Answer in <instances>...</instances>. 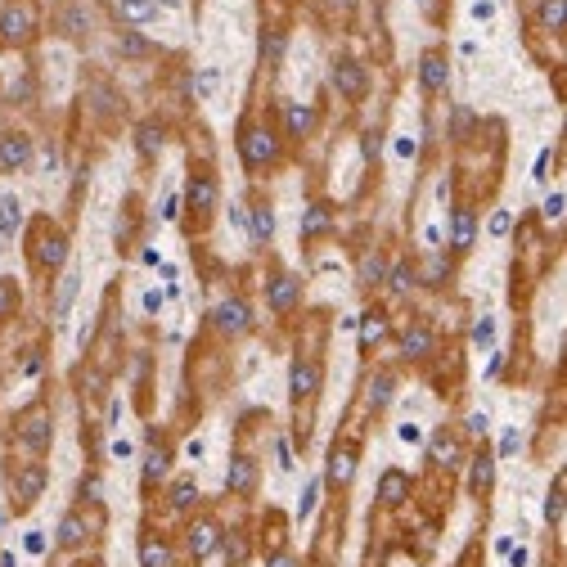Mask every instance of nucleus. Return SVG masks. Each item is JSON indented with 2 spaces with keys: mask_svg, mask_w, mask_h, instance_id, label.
I'll list each match as a JSON object with an SVG mask.
<instances>
[{
  "mask_svg": "<svg viewBox=\"0 0 567 567\" xmlns=\"http://www.w3.org/2000/svg\"><path fill=\"white\" fill-rule=\"evenodd\" d=\"M41 486H45V464H27L23 473L9 477V495H14L18 504H32V500L41 495Z\"/></svg>",
  "mask_w": 567,
  "mask_h": 567,
  "instance_id": "f257e3e1",
  "label": "nucleus"
},
{
  "mask_svg": "<svg viewBox=\"0 0 567 567\" xmlns=\"http://www.w3.org/2000/svg\"><path fill=\"white\" fill-rule=\"evenodd\" d=\"M32 27H36V14L27 5H9L5 14H0V36H5V41H27Z\"/></svg>",
  "mask_w": 567,
  "mask_h": 567,
  "instance_id": "f03ea898",
  "label": "nucleus"
},
{
  "mask_svg": "<svg viewBox=\"0 0 567 567\" xmlns=\"http://www.w3.org/2000/svg\"><path fill=\"white\" fill-rule=\"evenodd\" d=\"M18 428H23L18 437H23L32 450H45V446H50V415H45V410H27V415L18 419Z\"/></svg>",
  "mask_w": 567,
  "mask_h": 567,
  "instance_id": "7ed1b4c3",
  "label": "nucleus"
},
{
  "mask_svg": "<svg viewBox=\"0 0 567 567\" xmlns=\"http://www.w3.org/2000/svg\"><path fill=\"white\" fill-rule=\"evenodd\" d=\"M271 158H275V136L266 127L248 131V136H243V162H248V167H262V162H271Z\"/></svg>",
  "mask_w": 567,
  "mask_h": 567,
  "instance_id": "20e7f679",
  "label": "nucleus"
},
{
  "mask_svg": "<svg viewBox=\"0 0 567 567\" xmlns=\"http://www.w3.org/2000/svg\"><path fill=\"white\" fill-rule=\"evenodd\" d=\"M253 482H257V464H253V459H248V455L230 459V473H225L230 491H253Z\"/></svg>",
  "mask_w": 567,
  "mask_h": 567,
  "instance_id": "39448f33",
  "label": "nucleus"
},
{
  "mask_svg": "<svg viewBox=\"0 0 567 567\" xmlns=\"http://www.w3.org/2000/svg\"><path fill=\"white\" fill-rule=\"evenodd\" d=\"M333 86H338L342 95H360L365 90V68L360 63H338V68H333Z\"/></svg>",
  "mask_w": 567,
  "mask_h": 567,
  "instance_id": "423d86ee",
  "label": "nucleus"
},
{
  "mask_svg": "<svg viewBox=\"0 0 567 567\" xmlns=\"http://www.w3.org/2000/svg\"><path fill=\"white\" fill-rule=\"evenodd\" d=\"M216 324H221L225 333H243V329H248V306H243V302L216 306Z\"/></svg>",
  "mask_w": 567,
  "mask_h": 567,
  "instance_id": "0eeeda50",
  "label": "nucleus"
},
{
  "mask_svg": "<svg viewBox=\"0 0 567 567\" xmlns=\"http://www.w3.org/2000/svg\"><path fill=\"white\" fill-rule=\"evenodd\" d=\"M315 388H320V369L311 360H297L293 365V397H311Z\"/></svg>",
  "mask_w": 567,
  "mask_h": 567,
  "instance_id": "6e6552de",
  "label": "nucleus"
},
{
  "mask_svg": "<svg viewBox=\"0 0 567 567\" xmlns=\"http://www.w3.org/2000/svg\"><path fill=\"white\" fill-rule=\"evenodd\" d=\"M189 203H194V212H212L216 207V180L198 176L194 185H189Z\"/></svg>",
  "mask_w": 567,
  "mask_h": 567,
  "instance_id": "1a4fd4ad",
  "label": "nucleus"
},
{
  "mask_svg": "<svg viewBox=\"0 0 567 567\" xmlns=\"http://www.w3.org/2000/svg\"><path fill=\"white\" fill-rule=\"evenodd\" d=\"M27 153H32L27 136H9L5 144H0V162H5V167H23V162H27Z\"/></svg>",
  "mask_w": 567,
  "mask_h": 567,
  "instance_id": "9d476101",
  "label": "nucleus"
},
{
  "mask_svg": "<svg viewBox=\"0 0 567 567\" xmlns=\"http://www.w3.org/2000/svg\"><path fill=\"white\" fill-rule=\"evenodd\" d=\"M189 550H194V559L212 554V550H216V527H212V522H198L194 532H189Z\"/></svg>",
  "mask_w": 567,
  "mask_h": 567,
  "instance_id": "9b49d317",
  "label": "nucleus"
},
{
  "mask_svg": "<svg viewBox=\"0 0 567 567\" xmlns=\"http://www.w3.org/2000/svg\"><path fill=\"white\" fill-rule=\"evenodd\" d=\"M63 234H45L41 243H36V257H41V266H63Z\"/></svg>",
  "mask_w": 567,
  "mask_h": 567,
  "instance_id": "f8f14e48",
  "label": "nucleus"
},
{
  "mask_svg": "<svg viewBox=\"0 0 567 567\" xmlns=\"http://www.w3.org/2000/svg\"><path fill=\"white\" fill-rule=\"evenodd\" d=\"M18 225H23V207H18L14 194H5L0 198V234H14Z\"/></svg>",
  "mask_w": 567,
  "mask_h": 567,
  "instance_id": "ddd939ff",
  "label": "nucleus"
},
{
  "mask_svg": "<svg viewBox=\"0 0 567 567\" xmlns=\"http://www.w3.org/2000/svg\"><path fill=\"white\" fill-rule=\"evenodd\" d=\"M118 14L127 18V23H149V18L158 14V5H153V0H122Z\"/></svg>",
  "mask_w": 567,
  "mask_h": 567,
  "instance_id": "4468645a",
  "label": "nucleus"
},
{
  "mask_svg": "<svg viewBox=\"0 0 567 567\" xmlns=\"http://www.w3.org/2000/svg\"><path fill=\"white\" fill-rule=\"evenodd\" d=\"M59 545H68V550L86 545V527H81V518H77V513L63 518V527H59Z\"/></svg>",
  "mask_w": 567,
  "mask_h": 567,
  "instance_id": "2eb2a0df",
  "label": "nucleus"
},
{
  "mask_svg": "<svg viewBox=\"0 0 567 567\" xmlns=\"http://www.w3.org/2000/svg\"><path fill=\"white\" fill-rule=\"evenodd\" d=\"M72 297H77V275H63V280H59V297H54V320H63V315H68Z\"/></svg>",
  "mask_w": 567,
  "mask_h": 567,
  "instance_id": "dca6fc26",
  "label": "nucleus"
},
{
  "mask_svg": "<svg viewBox=\"0 0 567 567\" xmlns=\"http://www.w3.org/2000/svg\"><path fill=\"white\" fill-rule=\"evenodd\" d=\"M140 559H144V567H171V550L162 541H144Z\"/></svg>",
  "mask_w": 567,
  "mask_h": 567,
  "instance_id": "f3484780",
  "label": "nucleus"
},
{
  "mask_svg": "<svg viewBox=\"0 0 567 567\" xmlns=\"http://www.w3.org/2000/svg\"><path fill=\"white\" fill-rule=\"evenodd\" d=\"M424 86H428V90H441V86H446V63H441L437 54H428V59H424Z\"/></svg>",
  "mask_w": 567,
  "mask_h": 567,
  "instance_id": "a211bd4d",
  "label": "nucleus"
},
{
  "mask_svg": "<svg viewBox=\"0 0 567 567\" xmlns=\"http://www.w3.org/2000/svg\"><path fill=\"white\" fill-rule=\"evenodd\" d=\"M306 131H311V109L288 104V136H306Z\"/></svg>",
  "mask_w": 567,
  "mask_h": 567,
  "instance_id": "6ab92c4d",
  "label": "nucleus"
},
{
  "mask_svg": "<svg viewBox=\"0 0 567 567\" xmlns=\"http://www.w3.org/2000/svg\"><path fill=\"white\" fill-rule=\"evenodd\" d=\"M401 347H406V356H424V351L432 347L428 329H406V338H401Z\"/></svg>",
  "mask_w": 567,
  "mask_h": 567,
  "instance_id": "aec40b11",
  "label": "nucleus"
},
{
  "mask_svg": "<svg viewBox=\"0 0 567 567\" xmlns=\"http://www.w3.org/2000/svg\"><path fill=\"white\" fill-rule=\"evenodd\" d=\"M167 473V450H149L144 455V482H158Z\"/></svg>",
  "mask_w": 567,
  "mask_h": 567,
  "instance_id": "412c9836",
  "label": "nucleus"
},
{
  "mask_svg": "<svg viewBox=\"0 0 567 567\" xmlns=\"http://www.w3.org/2000/svg\"><path fill=\"white\" fill-rule=\"evenodd\" d=\"M293 297H297V280H275V288H271V306H293Z\"/></svg>",
  "mask_w": 567,
  "mask_h": 567,
  "instance_id": "4be33fe9",
  "label": "nucleus"
},
{
  "mask_svg": "<svg viewBox=\"0 0 567 567\" xmlns=\"http://www.w3.org/2000/svg\"><path fill=\"white\" fill-rule=\"evenodd\" d=\"M329 477H333V482H347V477H351V450H333Z\"/></svg>",
  "mask_w": 567,
  "mask_h": 567,
  "instance_id": "5701e85b",
  "label": "nucleus"
},
{
  "mask_svg": "<svg viewBox=\"0 0 567 567\" xmlns=\"http://www.w3.org/2000/svg\"><path fill=\"white\" fill-rule=\"evenodd\" d=\"M473 243V212H459L455 216V248H468Z\"/></svg>",
  "mask_w": 567,
  "mask_h": 567,
  "instance_id": "b1692460",
  "label": "nucleus"
},
{
  "mask_svg": "<svg viewBox=\"0 0 567 567\" xmlns=\"http://www.w3.org/2000/svg\"><path fill=\"white\" fill-rule=\"evenodd\" d=\"M541 23L550 27V32H559V27H563V0H545V9H541Z\"/></svg>",
  "mask_w": 567,
  "mask_h": 567,
  "instance_id": "393cba45",
  "label": "nucleus"
},
{
  "mask_svg": "<svg viewBox=\"0 0 567 567\" xmlns=\"http://www.w3.org/2000/svg\"><path fill=\"white\" fill-rule=\"evenodd\" d=\"M360 280H365V284H378V280H383V257H378V253H369V257L360 262Z\"/></svg>",
  "mask_w": 567,
  "mask_h": 567,
  "instance_id": "a878e982",
  "label": "nucleus"
},
{
  "mask_svg": "<svg viewBox=\"0 0 567 567\" xmlns=\"http://www.w3.org/2000/svg\"><path fill=\"white\" fill-rule=\"evenodd\" d=\"M216 81H221V77H216V68H203V72L194 77V95H198V99H207V95L216 90Z\"/></svg>",
  "mask_w": 567,
  "mask_h": 567,
  "instance_id": "bb28decb",
  "label": "nucleus"
},
{
  "mask_svg": "<svg viewBox=\"0 0 567 567\" xmlns=\"http://www.w3.org/2000/svg\"><path fill=\"white\" fill-rule=\"evenodd\" d=\"M253 234H257V239H271V234H275V216L266 212V207H257V216H253Z\"/></svg>",
  "mask_w": 567,
  "mask_h": 567,
  "instance_id": "cd10ccee",
  "label": "nucleus"
},
{
  "mask_svg": "<svg viewBox=\"0 0 567 567\" xmlns=\"http://www.w3.org/2000/svg\"><path fill=\"white\" fill-rule=\"evenodd\" d=\"M158 144H162V131L153 127V122H144V127H140V153H153Z\"/></svg>",
  "mask_w": 567,
  "mask_h": 567,
  "instance_id": "c85d7f7f",
  "label": "nucleus"
},
{
  "mask_svg": "<svg viewBox=\"0 0 567 567\" xmlns=\"http://www.w3.org/2000/svg\"><path fill=\"white\" fill-rule=\"evenodd\" d=\"M198 500V491H194V482H176V491H171V504L176 509H189Z\"/></svg>",
  "mask_w": 567,
  "mask_h": 567,
  "instance_id": "c756f323",
  "label": "nucleus"
},
{
  "mask_svg": "<svg viewBox=\"0 0 567 567\" xmlns=\"http://www.w3.org/2000/svg\"><path fill=\"white\" fill-rule=\"evenodd\" d=\"M388 397H392V378H374L369 383V406H388Z\"/></svg>",
  "mask_w": 567,
  "mask_h": 567,
  "instance_id": "7c9ffc66",
  "label": "nucleus"
},
{
  "mask_svg": "<svg viewBox=\"0 0 567 567\" xmlns=\"http://www.w3.org/2000/svg\"><path fill=\"white\" fill-rule=\"evenodd\" d=\"M63 32L68 36H86V14L81 9H68V14H63Z\"/></svg>",
  "mask_w": 567,
  "mask_h": 567,
  "instance_id": "2f4dec72",
  "label": "nucleus"
},
{
  "mask_svg": "<svg viewBox=\"0 0 567 567\" xmlns=\"http://www.w3.org/2000/svg\"><path fill=\"white\" fill-rule=\"evenodd\" d=\"M401 491H406V477H401V473L383 477V500H401Z\"/></svg>",
  "mask_w": 567,
  "mask_h": 567,
  "instance_id": "473e14b6",
  "label": "nucleus"
},
{
  "mask_svg": "<svg viewBox=\"0 0 567 567\" xmlns=\"http://www.w3.org/2000/svg\"><path fill=\"white\" fill-rule=\"evenodd\" d=\"M545 518H550L554 527L563 522V491H559V486H554V491H550V504H545Z\"/></svg>",
  "mask_w": 567,
  "mask_h": 567,
  "instance_id": "72a5a7b5",
  "label": "nucleus"
},
{
  "mask_svg": "<svg viewBox=\"0 0 567 567\" xmlns=\"http://www.w3.org/2000/svg\"><path fill=\"white\" fill-rule=\"evenodd\" d=\"M432 455L446 464V459H459V446H455V441H446V437H437V441H432Z\"/></svg>",
  "mask_w": 567,
  "mask_h": 567,
  "instance_id": "f704fd0d",
  "label": "nucleus"
},
{
  "mask_svg": "<svg viewBox=\"0 0 567 567\" xmlns=\"http://www.w3.org/2000/svg\"><path fill=\"white\" fill-rule=\"evenodd\" d=\"M486 486H491V464L477 459V464H473V491H486Z\"/></svg>",
  "mask_w": 567,
  "mask_h": 567,
  "instance_id": "c9c22d12",
  "label": "nucleus"
},
{
  "mask_svg": "<svg viewBox=\"0 0 567 567\" xmlns=\"http://www.w3.org/2000/svg\"><path fill=\"white\" fill-rule=\"evenodd\" d=\"M360 338H365V342H374V338H383V320H378V315H369V320H365V329H360Z\"/></svg>",
  "mask_w": 567,
  "mask_h": 567,
  "instance_id": "e433bc0d",
  "label": "nucleus"
},
{
  "mask_svg": "<svg viewBox=\"0 0 567 567\" xmlns=\"http://www.w3.org/2000/svg\"><path fill=\"white\" fill-rule=\"evenodd\" d=\"M545 216H550V221H559V216H563V194H559V189H554V194L545 198Z\"/></svg>",
  "mask_w": 567,
  "mask_h": 567,
  "instance_id": "4c0bfd02",
  "label": "nucleus"
},
{
  "mask_svg": "<svg viewBox=\"0 0 567 567\" xmlns=\"http://www.w3.org/2000/svg\"><path fill=\"white\" fill-rule=\"evenodd\" d=\"M410 284H415V280H410V271H406V266H397V271H392V288H397V293H406Z\"/></svg>",
  "mask_w": 567,
  "mask_h": 567,
  "instance_id": "58836bf2",
  "label": "nucleus"
},
{
  "mask_svg": "<svg viewBox=\"0 0 567 567\" xmlns=\"http://www.w3.org/2000/svg\"><path fill=\"white\" fill-rule=\"evenodd\" d=\"M118 50H122V54H144V41H140V36H122Z\"/></svg>",
  "mask_w": 567,
  "mask_h": 567,
  "instance_id": "ea45409f",
  "label": "nucleus"
},
{
  "mask_svg": "<svg viewBox=\"0 0 567 567\" xmlns=\"http://www.w3.org/2000/svg\"><path fill=\"white\" fill-rule=\"evenodd\" d=\"M329 225V216H324V207H311V216H306V230H324Z\"/></svg>",
  "mask_w": 567,
  "mask_h": 567,
  "instance_id": "a19ab883",
  "label": "nucleus"
},
{
  "mask_svg": "<svg viewBox=\"0 0 567 567\" xmlns=\"http://www.w3.org/2000/svg\"><path fill=\"white\" fill-rule=\"evenodd\" d=\"M491 333H495L491 320H477V324H473V338H477V342H491Z\"/></svg>",
  "mask_w": 567,
  "mask_h": 567,
  "instance_id": "79ce46f5",
  "label": "nucleus"
},
{
  "mask_svg": "<svg viewBox=\"0 0 567 567\" xmlns=\"http://www.w3.org/2000/svg\"><path fill=\"white\" fill-rule=\"evenodd\" d=\"M315 495H320V486L311 482V486H306V495H302V518H306V513H311V509H315Z\"/></svg>",
  "mask_w": 567,
  "mask_h": 567,
  "instance_id": "37998d69",
  "label": "nucleus"
},
{
  "mask_svg": "<svg viewBox=\"0 0 567 567\" xmlns=\"http://www.w3.org/2000/svg\"><path fill=\"white\" fill-rule=\"evenodd\" d=\"M99 491H104V486H99V477H90V482H81V500H99Z\"/></svg>",
  "mask_w": 567,
  "mask_h": 567,
  "instance_id": "c03bdc74",
  "label": "nucleus"
},
{
  "mask_svg": "<svg viewBox=\"0 0 567 567\" xmlns=\"http://www.w3.org/2000/svg\"><path fill=\"white\" fill-rule=\"evenodd\" d=\"M504 230H509V212H495L491 216V234H504Z\"/></svg>",
  "mask_w": 567,
  "mask_h": 567,
  "instance_id": "a18cd8bd",
  "label": "nucleus"
},
{
  "mask_svg": "<svg viewBox=\"0 0 567 567\" xmlns=\"http://www.w3.org/2000/svg\"><path fill=\"white\" fill-rule=\"evenodd\" d=\"M144 311L158 315V311H162V293H144Z\"/></svg>",
  "mask_w": 567,
  "mask_h": 567,
  "instance_id": "49530a36",
  "label": "nucleus"
},
{
  "mask_svg": "<svg viewBox=\"0 0 567 567\" xmlns=\"http://www.w3.org/2000/svg\"><path fill=\"white\" fill-rule=\"evenodd\" d=\"M401 441H424V432H419V424H406V428H401Z\"/></svg>",
  "mask_w": 567,
  "mask_h": 567,
  "instance_id": "de8ad7c7",
  "label": "nucleus"
},
{
  "mask_svg": "<svg viewBox=\"0 0 567 567\" xmlns=\"http://www.w3.org/2000/svg\"><path fill=\"white\" fill-rule=\"evenodd\" d=\"M500 450H504V455H513V450H518V432H504V441H500Z\"/></svg>",
  "mask_w": 567,
  "mask_h": 567,
  "instance_id": "09e8293b",
  "label": "nucleus"
},
{
  "mask_svg": "<svg viewBox=\"0 0 567 567\" xmlns=\"http://www.w3.org/2000/svg\"><path fill=\"white\" fill-rule=\"evenodd\" d=\"M27 550L41 554V550H45V536H41V532H32V536H27Z\"/></svg>",
  "mask_w": 567,
  "mask_h": 567,
  "instance_id": "8fccbe9b",
  "label": "nucleus"
},
{
  "mask_svg": "<svg viewBox=\"0 0 567 567\" xmlns=\"http://www.w3.org/2000/svg\"><path fill=\"white\" fill-rule=\"evenodd\" d=\"M468 432H477V437H482V432H486V415H473V419H468Z\"/></svg>",
  "mask_w": 567,
  "mask_h": 567,
  "instance_id": "3c124183",
  "label": "nucleus"
},
{
  "mask_svg": "<svg viewBox=\"0 0 567 567\" xmlns=\"http://www.w3.org/2000/svg\"><path fill=\"white\" fill-rule=\"evenodd\" d=\"M5 311H9V284L0 280V315H5Z\"/></svg>",
  "mask_w": 567,
  "mask_h": 567,
  "instance_id": "603ef678",
  "label": "nucleus"
},
{
  "mask_svg": "<svg viewBox=\"0 0 567 567\" xmlns=\"http://www.w3.org/2000/svg\"><path fill=\"white\" fill-rule=\"evenodd\" d=\"M271 567H293V559H288V554H280V559H275Z\"/></svg>",
  "mask_w": 567,
  "mask_h": 567,
  "instance_id": "864d4df0",
  "label": "nucleus"
},
{
  "mask_svg": "<svg viewBox=\"0 0 567 567\" xmlns=\"http://www.w3.org/2000/svg\"><path fill=\"white\" fill-rule=\"evenodd\" d=\"M0 567H18V563H14V554H0Z\"/></svg>",
  "mask_w": 567,
  "mask_h": 567,
  "instance_id": "5fc2aeb1",
  "label": "nucleus"
},
{
  "mask_svg": "<svg viewBox=\"0 0 567 567\" xmlns=\"http://www.w3.org/2000/svg\"><path fill=\"white\" fill-rule=\"evenodd\" d=\"M153 5H158V0H153ZM162 5H180V0H162Z\"/></svg>",
  "mask_w": 567,
  "mask_h": 567,
  "instance_id": "6e6d98bb",
  "label": "nucleus"
}]
</instances>
